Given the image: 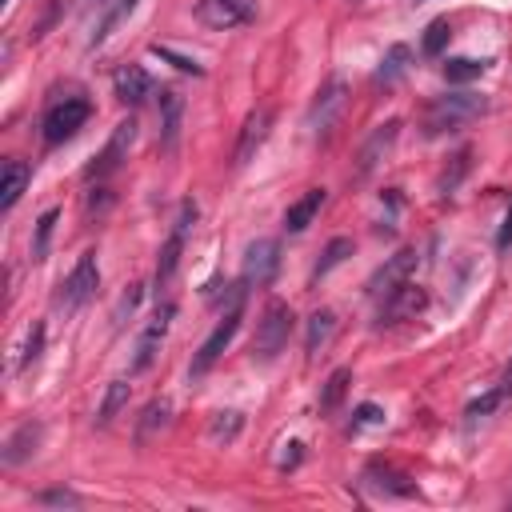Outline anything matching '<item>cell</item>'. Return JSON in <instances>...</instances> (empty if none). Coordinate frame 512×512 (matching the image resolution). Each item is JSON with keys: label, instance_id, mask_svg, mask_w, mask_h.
<instances>
[{"label": "cell", "instance_id": "1", "mask_svg": "<svg viewBox=\"0 0 512 512\" xmlns=\"http://www.w3.org/2000/svg\"><path fill=\"white\" fill-rule=\"evenodd\" d=\"M488 112V96H476V92H448V96H436L424 112V136H444V132H456L464 128L468 120L484 116Z\"/></svg>", "mask_w": 512, "mask_h": 512}, {"label": "cell", "instance_id": "2", "mask_svg": "<svg viewBox=\"0 0 512 512\" xmlns=\"http://www.w3.org/2000/svg\"><path fill=\"white\" fill-rule=\"evenodd\" d=\"M292 324H296L292 308H288L284 300H268V304H264V312H260V320H256V336H252V360L272 364V360H276V356L288 348Z\"/></svg>", "mask_w": 512, "mask_h": 512}, {"label": "cell", "instance_id": "3", "mask_svg": "<svg viewBox=\"0 0 512 512\" xmlns=\"http://www.w3.org/2000/svg\"><path fill=\"white\" fill-rule=\"evenodd\" d=\"M344 104H348V84H344V76H328V80L316 88V96H312V104H308V112H304V128H308L316 140H324V136L336 128Z\"/></svg>", "mask_w": 512, "mask_h": 512}, {"label": "cell", "instance_id": "4", "mask_svg": "<svg viewBox=\"0 0 512 512\" xmlns=\"http://www.w3.org/2000/svg\"><path fill=\"white\" fill-rule=\"evenodd\" d=\"M240 300H244V292H240V296H236V300L228 304L224 320H220V324H216V328H212V332L204 336V344H200V352L192 356V368H188V376H192V380H196V376H204V372H208V368H212V364L220 360V352H224V348L232 344V336L240 332V316H244Z\"/></svg>", "mask_w": 512, "mask_h": 512}, {"label": "cell", "instance_id": "5", "mask_svg": "<svg viewBox=\"0 0 512 512\" xmlns=\"http://www.w3.org/2000/svg\"><path fill=\"white\" fill-rule=\"evenodd\" d=\"M88 116H92V104H88L84 96H64V100H56V104L44 112V140H48V144L72 140V136L88 124Z\"/></svg>", "mask_w": 512, "mask_h": 512}, {"label": "cell", "instance_id": "6", "mask_svg": "<svg viewBox=\"0 0 512 512\" xmlns=\"http://www.w3.org/2000/svg\"><path fill=\"white\" fill-rule=\"evenodd\" d=\"M192 224H196V204L184 200L180 212H176V220H172V232H168V240H164V248H160V260H156V276H152L156 288H164V284L176 276V268H180V252H184V240H188Z\"/></svg>", "mask_w": 512, "mask_h": 512}, {"label": "cell", "instance_id": "7", "mask_svg": "<svg viewBox=\"0 0 512 512\" xmlns=\"http://www.w3.org/2000/svg\"><path fill=\"white\" fill-rule=\"evenodd\" d=\"M96 284H100V264H96V252H84V256L72 264V272L60 280L56 304H60L64 312H76L80 304H88V300H92Z\"/></svg>", "mask_w": 512, "mask_h": 512}, {"label": "cell", "instance_id": "8", "mask_svg": "<svg viewBox=\"0 0 512 512\" xmlns=\"http://www.w3.org/2000/svg\"><path fill=\"white\" fill-rule=\"evenodd\" d=\"M136 140V120H120L108 136V144L92 156V164L84 168V180H108L112 172H120V164L128 160V148Z\"/></svg>", "mask_w": 512, "mask_h": 512}, {"label": "cell", "instance_id": "9", "mask_svg": "<svg viewBox=\"0 0 512 512\" xmlns=\"http://www.w3.org/2000/svg\"><path fill=\"white\" fill-rule=\"evenodd\" d=\"M396 136H400V120H384V124H376L372 132H368V140L360 144V152H356V164H352V176L356 180H364V176H372L376 168H380V160L392 152V144H396Z\"/></svg>", "mask_w": 512, "mask_h": 512}, {"label": "cell", "instance_id": "10", "mask_svg": "<svg viewBox=\"0 0 512 512\" xmlns=\"http://www.w3.org/2000/svg\"><path fill=\"white\" fill-rule=\"evenodd\" d=\"M252 16H256V0H196V20L216 32L248 24Z\"/></svg>", "mask_w": 512, "mask_h": 512}, {"label": "cell", "instance_id": "11", "mask_svg": "<svg viewBox=\"0 0 512 512\" xmlns=\"http://www.w3.org/2000/svg\"><path fill=\"white\" fill-rule=\"evenodd\" d=\"M276 268H280V240L260 236V240H252L244 248V284L264 288V284H272Z\"/></svg>", "mask_w": 512, "mask_h": 512}, {"label": "cell", "instance_id": "12", "mask_svg": "<svg viewBox=\"0 0 512 512\" xmlns=\"http://www.w3.org/2000/svg\"><path fill=\"white\" fill-rule=\"evenodd\" d=\"M424 288L420 284H412V280H404L400 288H392L388 296H380V308H376V324H400V320H408V316H416L420 308H424Z\"/></svg>", "mask_w": 512, "mask_h": 512}, {"label": "cell", "instance_id": "13", "mask_svg": "<svg viewBox=\"0 0 512 512\" xmlns=\"http://www.w3.org/2000/svg\"><path fill=\"white\" fill-rule=\"evenodd\" d=\"M268 128H272V108H252V112L244 116L240 136H236V148H232V164H236V168H244V164L260 152V144L268 140Z\"/></svg>", "mask_w": 512, "mask_h": 512}, {"label": "cell", "instance_id": "14", "mask_svg": "<svg viewBox=\"0 0 512 512\" xmlns=\"http://www.w3.org/2000/svg\"><path fill=\"white\" fill-rule=\"evenodd\" d=\"M172 316H176V308H172V304H160V308H156V316L144 324V332H140V340H136L132 372H144V368L156 360V352H160V344H164V336H168V324H172Z\"/></svg>", "mask_w": 512, "mask_h": 512}, {"label": "cell", "instance_id": "15", "mask_svg": "<svg viewBox=\"0 0 512 512\" xmlns=\"http://www.w3.org/2000/svg\"><path fill=\"white\" fill-rule=\"evenodd\" d=\"M412 268H416V248H400L396 256H388L372 276H368V292L380 300V296H388L392 288H400L408 276H412Z\"/></svg>", "mask_w": 512, "mask_h": 512}, {"label": "cell", "instance_id": "16", "mask_svg": "<svg viewBox=\"0 0 512 512\" xmlns=\"http://www.w3.org/2000/svg\"><path fill=\"white\" fill-rule=\"evenodd\" d=\"M364 484L372 492H380V496H416V480L408 472L392 468V464H380V460H372L364 468Z\"/></svg>", "mask_w": 512, "mask_h": 512}, {"label": "cell", "instance_id": "17", "mask_svg": "<svg viewBox=\"0 0 512 512\" xmlns=\"http://www.w3.org/2000/svg\"><path fill=\"white\" fill-rule=\"evenodd\" d=\"M180 120H184V96L176 88H160V148L172 152L180 140Z\"/></svg>", "mask_w": 512, "mask_h": 512}, {"label": "cell", "instance_id": "18", "mask_svg": "<svg viewBox=\"0 0 512 512\" xmlns=\"http://www.w3.org/2000/svg\"><path fill=\"white\" fill-rule=\"evenodd\" d=\"M112 88H116V96L124 100V104H144L148 96H152V76L140 68V64H124L116 76H112Z\"/></svg>", "mask_w": 512, "mask_h": 512}, {"label": "cell", "instance_id": "19", "mask_svg": "<svg viewBox=\"0 0 512 512\" xmlns=\"http://www.w3.org/2000/svg\"><path fill=\"white\" fill-rule=\"evenodd\" d=\"M40 436H44V428L36 424V420H24L8 440H4V452H0V460L8 464V468H16L20 460H28L32 452H36V444H40Z\"/></svg>", "mask_w": 512, "mask_h": 512}, {"label": "cell", "instance_id": "20", "mask_svg": "<svg viewBox=\"0 0 512 512\" xmlns=\"http://www.w3.org/2000/svg\"><path fill=\"white\" fill-rule=\"evenodd\" d=\"M324 200H328L324 188H308L296 204H288V212H284V228H288V232H304V228L316 220V212L324 208Z\"/></svg>", "mask_w": 512, "mask_h": 512}, {"label": "cell", "instance_id": "21", "mask_svg": "<svg viewBox=\"0 0 512 512\" xmlns=\"http://www.w3.org/2000/svg\"><path fill=\"white\" fill-rule=\"evenodd\" d=\"M28 180H32V168H28L24 160H4V184H0V208H4V212L16 208V200L24 196Z\"/></svg>", "mask_w": 512, "mask_h": 512}, {"label": "cell", "instance_id": "22", "mask_svg": "<svg viewBox=\"0 0 512 512\" xmlns=\"http://www.w3.org/2000/svg\"><path fill=\"white\" fill-rule=\"evenodd\" d=\"M332 332H336V312H332V308H316V312L308 316V328H304V352L316 356V352L332 340Z\"/></svg>", "mask_w": 512, "mask_h": 512}, {"label": "cell", "instance_id": "23", "mask_svg": "<svg viewBox=\"0 0 512 512\" xmlns=\"http://www.w3.org/2000/svg\"><path fill=\"white\" fill-rule=\"evenodd\" d=\"M136 4H140V0H108V8L100 12V20H96V28H92L88 44H92V48H96V44H104V40H108V32H112L124 16H132V12H136Z\"/></svg>", "mask_w": 512, "mask_h": 512}, {"label": "cell", "instance_id": "24", "mask_svg": "<svg viewBox=\"0 0 512 512\" xmlns=\"http://www.w3.org/2000/svg\"><path fill=\"white\" fill-rule=\"evenodd\" d=\"M408 60H412V52H408V44H392L388 52H384V60H380V68H376V84H396L400 76H404V68H408Z\"/></svg>", "mask_w": 512, "mask_h": 512}, {"label": "cell", "instance_id": "25", "mask_svg": "<svg viewBox=\"0 0 512 512\" xmlns=\"http://www.w3.org/2000/svg\"><path fill=\"white\" fill-rule=\"evenodd\" d=\"M348 256H352V240H348V236H332V240L324 244L320 260H316V268H312V284H316L320 276H328L332 268H340Z\"/></svg>", "mask_w": 512, "mask_h": 512}, {"label": "cell", "instance_id": "26", "mask_svg": "<svg viewBox=\"0 0 512 512\" xmlns=\"http://www.w3.org/2000/svg\"><path fill=\"white\" fill-rule=\"evenodd\" d=\"M168 416H172V404L164 400V396H156V400H148V408L140 412V424H136V436L140 440H152L160 428H168Z\"/></svg>", "mask_w": 512, "mask_h": 512}, {"label": "cell", "instance_id": "27", "mask_svg": "<svg viewBox=\"0 0 512 512\" xmlns=\"http://www.w3.org/2000/svg\"><path fill=\"white\" fill-rule=\"evenodd\" d=\"M348 384H352V368H336V372L324 380V388H320V412H324V416L340 408V400H344Z\"/></svg>", "mask_w": 512, "mask_h": 512}, {"label": "cell", "instance_id": "28", "mask_svg": "<svg viewBox=\"0 0 512 512\" xmlns=\"http://www.w3.org/2000/svg\"><path fill=\"white\" fill-rule=\"evenodd\" d=\"M124 404H128V384H124V380H112L108 392H104V400H100V408H96V424L108 428V424L124 412Z\"/></svg>", "mask_w": 512, "mask_h": 512}, {"label": "cell", "instance_id": "29", "mask_svg": "<svg viewBox=\"0 0 512 512\" xmlns=\"http://www.w3.org/2000/svg\"><path fill=\"white\" fill-rule=\"evenodd\" d=\"M240 428H244V416L240 412H232V408L228 412H216L212 424H208V440L212 444H232L240 436Z\"/></svg>", "mask_w": 512, "mask_h": 512}, {"label": "cell", "instance_id": "30", "mask_svg": "<svg viewBox=\"0 0 512 512\" xmlns=\"http://www.w3.org/2000/svg\"><path fill=\"white\" fill-rule=\"evenodd\" d=\"M484 68H488V60L456 56V60H448V64H444V80H448V84H468V80H476Z\"/></svg>", "mask_w": 512, "mask_h": 512}, {"label": "cell", "instance_id": "31", "mask_svg": "<svg viewBox=\"0 0 512 512\" xmlns=\"http://www.w3.org/2000/svg\"><path fill=\"white\" fill-rule=\"evenodd\" d=\"M56 220H60V208H44V212H40L36 232H32V260H44V256H48V240H52Z\"/></svg>", "mask_w": 512, "mask_h": 512}, {"label": "cell", "instance_id": "32", "mask_svg": "<svg viewBox=\"0 0 512 512\" xmlns=\"http://www.w3.org/2000/svg\"><path fill=\"white\" fill-rule=\"evenodd\" d=\"M468 168H472V148H460V152L452 156V168H444V176H440V184H436V188H440L444 196H448V192H456V184L464 180V172H468Z\"/></svg>", "mask_w": 512, "mask_h": 512}, {"label": "cell", "instance_id": "33", "mask_svg": "<svg viewBox=\"0 0 512 512\" xmlns=\"http://www.w3.org/2000/svg\"><path fill=\"white\" fill-rule=\"evenodd\" d=\"M504 400H508V396H504V392H500V384H496V388H488L484 396H476V400H472V404L464 408V416H468V420L476 424V420H484V416H492V412H496V408H500Z\"/></svg>", "mask_w": 512, "mask_h": 512}, {"label": "cell", "instance_id": "34", "mask_svg": "<svg viewBox=\"0 0 512 512\" xmlns=\"http://www.w3.org/2000/svg\"><path fill=\"white\" fill-rule=\"evenodd\" d=\"M44 320H36L32 328H28V336H24V348H20V368H32L36 360H40V352H44Z\"/></svg>", "mask_w": 512, "mask_h": 512}, {"label": "cell", "instance_id": "35", "mask_svg": "<svg viewBox=\"0 0 512 512\" xmlns=\"http://www.w3.org/2000/svg\"><path fill=\"white\" fill-rule=\"evenodd\" d=\"M36 504H44V508H80L84 500L72 488H48V492H36Z\"/></svg>", "mask_w": 512, "mask_h": 512}, {"label": "cell", "instance_id": "36", "mask_svg": "<svg viewBox=\"0 0 512 512\" xmlns=\"http://www.w3.org/2000/svg\"><path fill=\"white\" fill-rule=\"evenodd\" d=\"M448 36H452L448 20H432V24L424 28V52H428V56H436V52L448 44Z\"/></svg>", "mask_w": 512, "mask_h": 512}, {"label": "cell", "instance_id": "37", "mask_svg": "<svg viewBox=\"0 0 512 512\" xmlns=\"http://www.w3.org/2000/svg\"><path fill=\"white\" fill-rule=\"evenodd\" d=\"M152 52H156L160 60H172V64H176L180 72H192V76H204V68H200L196 60H188V56H180V52H172L168 44H152Z\"/></svg>", "mask_w": 512, "mask_h": 512}, {"label": "cell", "instance_id": "38", "mask_svg": "<svg viewBox=\"0 0 512 512\" xmlns=\"http://www.w3.org/2000/svg\"><path fill=\"white\" fill-rule=\"evenodd\" d=\"M140 296H144V288H140V284H132V288H128V292L120 296V304H116V316H112V320H116V324H124V320H128V316L136 312Z\"/></svg>", "mask_w": 512, "mask_h": 512}, {"label": "cell", "instance_id": "39", "mask_svg": "<svg viewBox=\"0 0 512 512\" xmlns=\"http://www.w3.org/2000/svg\"><path fill=\"white\" fill-rule=\"evenodd\" d=\"M372 424H384V408L380 404H360L352 428H372Z\"/></svg>", "mask_w": 512, "mask_h": 512}, {"label": "cell", "instance_id": "40", "mask_svg": "<svg viewBox=\"0 0 512 512\" xmlns=\"http://www.w3.org/2000/svg\"><path fill=\"white\" fill-rule=\"evenodd\" d=\"M496 248H500V252H508V248H512V204H508V216H504V228H500V236H496Z\"/></svg>", "mask_w": 512, "mask_h": 512}, {"label": "cell", "instance_id": "41", "mask_svg": "<svg viewBox=\"0 0 512 512\" xmlns=\"http://www.w3.org/2000/svg\"><path fill=\"white\" fill-rule=\"evenodd\" d=\"M500 392L512 396V360H508V368H504V376H500Z\"/></svg>", "mask_w": 512, "mask_h": 512}, {"label": "cell", "instance_id": "42", "mask_svg": "<svg viewBox=\"0 0 512 512\" xmlns=\"http://www.w3.org/2000/svg\"><path fill=\"white\" fill-rule=\"evenodd\" d=\"M88 8H108V0H88Z\"/></svg>", "mask_w": 512, "mask_h": 512}, {"label": "cell", "instance_id": "43", "mask_svg": "<svg viewBox=\"0 0 512 512\" xmlns=\"http://www.w3.org/2000/svg\"><path fill=\"white\" fill-rule=\"evenodd\" d=\"M348 4H360V0H348Z\"/></svg>", "mask_w": 512, "mask_h": 512}, {"label": "cell", "instance_id": "44", "mask_svg": "<svg viewBox=\"0 0 512 512\" xmlns=\"http://www.w3.org/2000/svg\"><path fill=\"white\" fill-rule=\"evenodd\" d=\"M416 4H424V0H416Z\"/></svg>", "mask_w": 512, "mask_h": 512}]
</instances>
